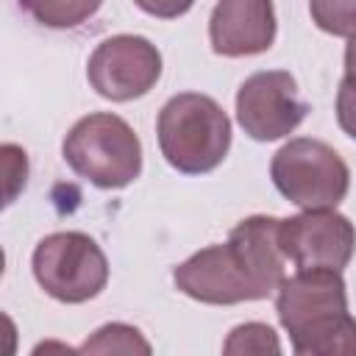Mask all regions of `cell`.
<instances>
[{"mask_svg": "<svg viewBox=\"0 0 356 356\" xmlns=\"http://www.w3.org/2000/svg\"><path fill=\"white\" fill-rule=\"evenodd\" d=\"M275 312L300 356H356V320L337 270H298L275 289Z\"/></svg>", "mask_w": 356, "mask_h": 356, "instance_id": "cell-1", "label": "cell"}, {"mask_svg": "<svg viewBox=\"0 0 356 356\" xmlns=\"http://www.w3.org/2000/svg\"><path fill=\"white\" fill-rule=\"evenodd\" d=\"M81 353H150V342L134 325L106 323L81 345Z\"/></svg>", "mask_w": 356, "mask_h": 356, "instance_id": "cell-13", "label": "cell"}, {"mask_svg": "<svg viewBox=\"0 0 356 356\" xmlns=\"http://www.w3.org/2000/svg\"><path fill=\"white\" fill-rule=\"evenodd\" d=\"M345 72H356V36L345 47Z\"/></svg>", "mask_w": 356, "mask_h": 356, "instance_id": "cell-19", "label": "cell"}, {"mask_svg": "<svg viewBox=\"0 0 356 356\" xmlns=\"http://www.w3.org/2000/svg\"><path fill=\"white\" fill-rule=\"evenodd\" d=\"M172 281L178 292H184L186 298L211 306H234L264 298L259 286L248 278L242 264L236 261L228 242L209 245L192 253L186 261H181L172 270Z\"/></svg>", "mask_w": 356, "mask_h": 356, "instance_id": "cell-9", "label": "cell"}, {"mask_svg": "<svg viewBox=\"0 0 356 356\" xmlns=\"http://www.w3.org/2000/svg\"><path fill=\"white\" fill-rule=\"evenodd\" d=\"M36 284L61 303H86L108 284V261L100 245L83 231H56L33 248Z\"/></svg>", "mask_w": 356, "mask_h": 356, "instance_id": "cell-5", "label": "cell"}, {"mask_svg": "<svg viewBox=\"0 0 356 356\" xmlns=\"http://www.w3.org/2000/svg\"><path fill=\"white\" fill-rule=\"evenodd\" d=\"M89 86L114 103L145 97L161 78L159 47L136 33H117L103 39L86 64Z\"/></svg>", "mask_w": 356, "mask_h": 356, "instance_id": "cell-6", "label": "cell"}, {"mask_svg": "<svg viewBox=\"0 0 356 356\" xmlns=\"http://www.w3.org/2000/svg\"><path fill=\"white\" fill-rule=\"evenodd\" d=\"M275 189L300 209H337L350 189V170L342 156L309 136L289 139L273 156Z\"/></svg>", "mask_w": 356, "mask_h": 356, "instance_id": "cell-4", "label": "cell"}, {"mask_svg": "<svg viewBox=\"0 0 356 356\" xmlns=\"http://www.w3.org/2000/svg\"><path fill=\"white\" fill-rule=\"evenodd\" d=\"M278 225H281L278 217L253 214V217L239 220L225 239L236 261L242 264V270L259 286L264 298L275 292L281 281L286 278V267H284L286 256L278 242Z\"/></svg>", "mask_w": 356, "mask_h": 356, "instance_id": "cell-11", "label": "cell"}, {"mask_svg": "<svg viewBox=\"0 0 356 356\" xmlns=\"http://www.w3.org/2000/svg\"><path fill=\"white\" fill-rule=\"evenodd\" d=\"M278 242L298 270L342 273L356 250V228L337 209H303L300 214L281 220Z\"/></svg>", "mask_w": 356, "mask_h": 356, "instance_id": "cell-7", "label": "cell"}, {"mask_svg": "<svg viewBox=\"0 0 356 356\" xmlns=\"http://www.w3.org/2000/svg\"><path fill=\"white\" fill-rule=\"evenodd\" d=\"M312 22L331 36H356V0H309Z\"/></svg>", "mask_w": 356, "mask_h": 356, "instance_id": "cell-14", "label": "cell"}, {"mask_svg": "<svg viewBox=\"0 0 356 356\" xmlns=\"http://www.w3.org/2000/svg\"><path fill=\"white\" fill-rule=\"evenodd\" d=\"M306 111L309 106L298 92V81L286 70L253 72L236 92V122L256 142L289 136Z\"/></svg>", "mask_w": 356, "mask_h": 356, "instance_id": "cell-8", "label": "cell"}, {"mask_svg": "<svg viewBox=\"0 0 356 356\" xmlns=\"http://www.w3.org/2000/svg\"><path fill=\"white\" fill-rule=\"evenodd\" d=\"M273 0H217L209 17V42L217 56H259L275 42Z\"/></svg>", "mask_w": 356, "mask_h": 356, "instance_id": "cell-10", "label": "cell"}, {"mask_svg": "<svg viewBox=\"0 0 356 356\" xmlns=\"http://www.w3.org/2000/svg\"><path fill=\"white\" fill-rule=\"evenodd\" d=\"M337 122L339 128L356 139V72H345L337 89Z\"/></svg>", "mask_w": 356, "mask_h": 356, "instance_id": "cell-16", "label": "cell"}, {"mask_svg": "<svg viewBox=\"0 0 356 356\" xmlns=\"http://www.w3.org/2000/svg\"><path fill=\"white\" fill-rule=\"evenodd\" d=\"M70 170L97 189H122L142 172V142L117 114L81 117L61 142Z\"/></svg>", "mask_w": 356, "mask_h": 356, "instance_id": "cell-3", "label": "cell"}, {"mask_svg": "<svg viewBox=\"0 0 356 356\" xmlns=\"http://www.w3.org/2000/svg\"><path fill=\"white\" fill-rule=\"evenodd\" d=\"M167 164L184 175H203L222 164L231 147V120L217 100L200 92L170 97L156 122Z\"/></svg>", "mask_w": 356, "mask_h": 356, "instance_id": "cell-2", "label": "cell"}, {"mask_svg": "<svg viewBox=\"0 0 356 356\" xmlns=\"http://www.w3.org/2000/svg\"><path fill=\"white\" fill-rule=\"evenodd\" d=\"M3 159H6V178H8L6 203H11L14 195H17V189L25 186V178H28V159H25V150H19L17 145H3Z\"/></svg>", "mask_w": 356, "mask_h": 356, "instance_id": "cell-17", "label": "cell"}, {"mask_svg": "<svg viewBox=\"0 0 356 356\" xmlns=\"http://www.w3.org/2000/svg\"><path fill=\"white\" fill-rule=\"evenodd\" d=\"M222 350L225 353H281V342L270 325L245 323L228 334V339L222 342Z\"/></svg>", "mask_w": 356, "mask_h": 356, "instance_id": "cell-15", "label": "cell"}, {"mask_svg": "<svg viewBox=\"0 0 356 356\" xmlns=\"http://www.w3.org/2000/svg\"><path fill=\"white\" fill-rule=\"evenodd\" d=\"M103 0H22L28 14L47 28H75L86 22Z\"/></svg>", "mask_w": 356, "mask_h": 356, "instance_id": "cell-12", "label": "cell"}, {"mask_svg": "<svg viewBox=\"0 0 356 356\" xmlns=\"http://www.w3.org/2000/svg\"><path fill=\"white\" fill-rule=\"evenodd\" d=\"M145 14L159 17V19H175L181 14H186L195 0H134Z\"/></svg>", "mask_w": 356, "mask_h": 356, "instance_id": "cell-18", "label": "cell"}]
</instances>
